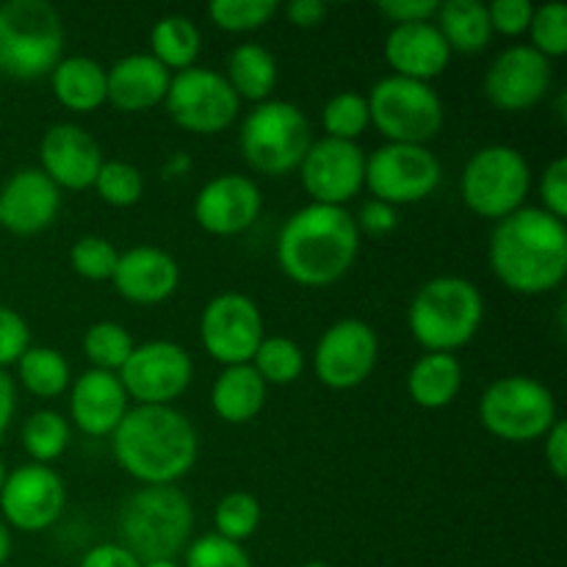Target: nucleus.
Masks as SVG:
<instances>
[{
	"instance_id": "f257e3e1",
	"label": "nucleus",
	"mask_w": 567,
	"mask_h": 567,
	"mask_svg": "<svg viewBox=\"0 0 567 567\" xmlns=\"http://www.w3.org/2000/svg\"><path fill=\"white\" fill-rule=\"evenodd\" d=\"M487 260L504 288L520 297L557 291L567 277V225L548 210L524 205L496 221Z\"/></svg>"
},
{
	"instance_id": "f03ea898",
	"label": "nucleus",
	"mask_w": 567,
	"mask_h": 567,
	"mask_svg": "<svg viewBox=\"0 0 567 567\" xmlns=\"http://www.w3.org/2000/svg\"><path fill=\"white\" fill-rule=\"evenodd\" d=\"M116 465L142 485H175L194 468L199 437L177 408L133 404L111 435Z\"/></svg>"
},
{
	"instance_id": "7ed1b4c3",
	"label": "nucleus",
	"mask_w": 567,
	"mask_h": 567,
	"mask_svg": "<svg viewBox=\"0 0 567 567\" xmlns=\"http://www.w3.org/2000/svg\"><path fill=\"white\" fill-rule=\"evenodd\" d=\"M360 252L354 216L336 205H305L293 210L277 236V264L302 288H327L341 280Z\"/></svg>"
},
{
	"instance_id": "20e7f679",
	"label": "nucleus",
	"mask_w": 567,
	"mask_h": 567,
	"mask_svg": "<svg viewBox=\"0 0 567 567\" xmlns=\"http://www.w3.org/2000/svg\"><path fill=\"white\" fill-rule=\"evenodd\" d=\"M194 532V507L175 485H142L116 515V535L138 563L175 559Z\"/></svg>"
},
{
	"instance_id": "39448f33",
	"label": "nucleus",
	"mask_w": 567,
	"mask_h": 567,
	"mask_svg": "<svg viewBox=\"0 0 567 567\" xmlns=\"http://www.w3.org/2000/svg\"><path fill=\"white\" fill-rule=\"evenodd\" d=\"M485 319V299L471 280L441 275L415 291L408 308V327L426 352L454 354L474 341Z\"/></svg>"
},
{
	"instance_id": "423d86ee",
	"label": "nucleus",
	"mask_w": 567,
	"mask_h": 567,
	"mask_svg": "<svg viewBox=\"0 0 567 567\" xmlns=\"http://www.w3.org/2000/svg\"><path fill=\"white\" fill-rule=\"evenodd\" d=\"M64 59V22L48 0H9L0 6V72L33 81Z\"/></svg>"
},
{
	"instance_id": "0eeeda50",
	"label": "nucleus",
	"mask_w": 567,
	"mask_h": 567,
	"mask_svg": "<svg viewBox=\"0 0 567 567\" xmlns=\"http://www.w3.org/2000/svg\"><path fill=\"white\" fill-rule=\"evenodd\" d=\"M238 144H241L244 161L255 172L266 177H280L299 169L305 153L313 144V131L297 103L266 100L244 116Z\"/></svg>"
},
{
	"instance_id": "6e6552de",
	"label": "nucleus",
	"mask_w": 567,
	"mask_h": 567,
	"mask_svg": "<svg viewBox=\"0 0 567 567\" xmlns=\"http://www.w3.org/2000/svg\"><path fill=\"white\" fill-rule=\"evenodd\" d=\"M532 192V169L524 153L509 144H487L476 150L460 175V194L468 210L491 221H502L526 205Z\"/></svg>"
},
{
	"instance_id": "1a4fd4ad",
	"label": "nucleus",
	"mask_w": 567,
	"mask_h": 567,
	"mask_svg": "<svg viewBox=\"0 0 567 567\" xmlns=\"http://www.w3.org/2000/svg\"><path fill=\"white\" fill-rule=\"evenodd\" d=\"M480 421L507 443L543 441L559 421L557 399L535 377L507 374L491 382L480 399Z\"/></svg>"
},
{
	"instance_id": "9d476101",
	"label": "nucleus",
	"mask_w": 567,
	"mask_h": 567,
	"mask_svg": "<svg viewBox=\"0 0 567 567\" xmlns=\"http://www.w3.org/2000/svg\"><path fill=\"white\" fill-rule=\"evenodd\" d=\"M369 120L391 144H430L443 127V100L430 83L385 75L371 86Z\"/></svg>"
},
{
	"instance_id": "9b49d317",
	"label": "nucleus",
	"mask_w": 567,
	"mask_h": 567,
	"mask_svg": "<svg viewBox=\"0 0 567 567\" xmlns=\"http://www.w3.org/2000/svg\"><path fill=\"white\" fill-rule=\"evenodd\" d=\"M166 114L177 127L197 136H214L227 131L241 114V100L227 78L208 66H188L175 72L166 89Z\"/></svg>"
},
{
	"instance_id": "f8f14e48",
	"label": "nucleus",
	"mask_w": 567,
	"mask_h": 567,
	"mask_svg": "<svg viewBox=\"0 0 567 567\" xmlns=\"http://www.w3.org/2000/svg\"><path fill=\"white\" fill-rule=\"evenodd\" d=\"M443 181V166L437 155L424 144L385 142L365 155V186L371 199L393 205H413L435 194Z\"/></svg>"
},
{
	"instance_id": "ddd939ff",
	"label": "nucleus",
	"mask_w": 567,
	"mask_h": 567,
	"mask_svg": "<svg viewBox=\"0 0 567 567\" xmlns=\"http://www.w3.org/2000/svg\"><path fill=\"white\" fill-rule=\"evenodd\" d=\"M264 338V313L247 293H216L199 316V341L205 354L221 363V369L252 363Z\"/></svg>"
},
{
	"instance_id": "4468645a",
	"label": "nucleus",
	"mask_w": 567,
	"mask_h": 567,
	"mask_svg": "<svg viewBox=\"0 0 567 567\" xmlns=\"http://www.w3.org/2000/svg\"><path fill=\"white\" fill-rule=\"evenodd\" d=\"M116 377L131 402L169 408L192 385L194 363L181 343L158 338V341L136 343Z\"/></svg>"
},
{
	"instance_id": "2eb2a0df",
	"label": "nucleus",
	"mask_w": 567,
	"mask_h": 567,
	"mask_svg": "<svg viewBox=\"0 0 567 567\" xmlns=\"http://www.w3.org/2000/svg\"><path fill=\"white\" fill-rule=\"evenodd\" d=\"M380 360V336L363 319H341L327 327L313 349L316 380L330 391L363 385Z\"/></svg>"
},
{
	"instance_id": "dca6fc26",
	"label": "nucleus",
	"mask_w": 567,
	"mask_h": 567,
	"mask_svg": "<svg viewBox=\"0 0 567 567\" xmlns=\"http://www.w3.org/2000/svg\"><path fill=\"white\" fill-rule=\"evenodd\" d=\"M66 487L59 471L28 463L9 471L0 491V518L9 529L37 535L50 529L64 515Z\"/></svg>"
},
{
	"instance_id": "f3484780",
	"label": "nucleus",
	"mask_w": 567,
	"mask_h": 567,
	"mask_svg": "<svg viewBox=\"0 0 567 567\" xmlns=\"http://www.w3.org/2000/svg\"><path fill=\"white\" fill-rule=\"evenodd\" d=\"M302 186L316 205L347 208L365 186V153L358 142L319 138L299 164Z\"/></svg>"
},
{
	"instance_id": "a211bd4d",
	"label": "nucleus",
	"mask_w": 567,
	"mask_h": 567,
	"mask_svg": "<svg viewBox=\"0 0 567 567\" xmlns=\"http://www.w3.org/2000/svg\"><path fill=\"white\" fill-rule=\"evenodd\" d=\"M551 61L532 44H509L485 72V97L507 114H520L540 103L551 89Z\"/></svg>"
},
{
	"instance_id": "6ab92c4d",
	"label": "nucleus",
	"mask_w": 567,
	"mask_h": 567,
	"mask_svg": "<svg viewBox=\"0 0 567 567\" xmlns=\"http://www.w3.org/2000/svg\"><path fill=\"white\" fill-rule=\"evenodd\" d=\"M264 210V192L258 183L247 175L214 177L205 183L194 197V219L210 236H238L247 233L258 221Z\"/></svg>"
},
{
	"instance_id": "aec40b11",
	"label": "nucleus",
	"mask_w": 567,
	"mask_h": 567,
	"mask_svg": "<svg viewBox=\"0 0 567 567\" xmlns=\"http://www.w3.org/2000/svg\"><path fill=\"white\" fill-rule=\"evenodd\" d=\"M103 161L97 138L75 122L50 125L39 142V169L55 186L70 188V192L92 188Z\"/></svg>"
},
{
	"instance_id": "412c9836",
	"label": "nucleus",
	"mask_w": 567,
	"mask_h": 567,
	"mask_svg": "<svg viewBox=\"0 0 567 567\" xmlns=\"http://www.w3.org/2000/svg\"><path fill=\"white\" fill-rule=\"evenodd\" d=\"M61 210V188L39 166L9 175L0 188V225L14 236H37L48 230Z\"/></svg>"
},
{
	"instance_id": "4be33fe9",
	"label": "nucleus",
	"mask_w": 567,
	"mask_h": 567,
	"mask_svg": "<svg viewBox=\"0 0 567 567\" xmlns=\"http://www.w3.org/2000/svg\"><path fill=\"white\" fill-rule=\"evenodd\" d=\"M111 282L127 302L161 305L181 286V266L166 249L142 244L120 252Z\"/></svg>"
},
{
	"instance_id": "5701e85b",
	"label": "nucleus",
	"mask_w": 567,
	"mask_h": 567,
	"mask_svg": "<svg viewBox=\"0 0 567 567\" xmlns=\"http://www.w3.org/2000/svg\"><path fill=\"white\" fill-rule=\"evenodd\" d=\"M131 410L120 377L89 369L70 385V421L89 437H111Z\"/></svg>"
},
{
	"instance_id": "b1692460",
	"label": "nucleus",
	"mask_w": 567,
	"mask_h": 567,
	"mask_svg": "<svg viewBox=\"0 0 567 567\" xmlns=\"http://www.w3.org/2000/svg\"><path fill=\"white\" fill-rule=\"evenodd\" d=\"M391 75L410 78V81L430 83L432 78L443 75L452 61L446 39L441 37L435 22H408L393 25L382 44Z\"/></svg>"
},
{
	"instance_id": "393cba45",
	"label": "nucleus",
	"mask_w": 567,
	"mask_h": 567,
	"mask_svg": "<svg viewBox=\"0 0 567 567\" xmlns=\"http://www.w3.org/2000/svg\"><path fill=\"white\" fill-rule=\"evenodd\" d=\"M169 81L172 72L161 66L150 53L122 55L105 70L109 103L125 114H138V111L164 103Z\"/></svg>"
},
{
	"instance_id": "a878e982",
	"label": "nucleus",
	"mask_w": 567,
	"mask_h": 567,
	"mask_svg": "<svg viewBox=\"0 0 567 567\" xmlns=\"http://www.w3.org/2000/svg\"><path fill=\"white\" fill-rule=\"evenodd\" d=\"M269 399V385L249 363L225 365L210 388V408L225 424H249Z\"/></svg>"
},
{
	"instance_id": "bb28decb",
	"label": "nucleus",
	"mask_w": 567,
	"mask_h": 567,
	"mask_svg": "<svg viewBox=\"0 0 567 567\" xmlns=\"http://www.w3.org/2000/svg\"><path fill=\"white\" fill-rule=\"evenodd\" d=\"M50 86L55 100L78 114H92L109 103L105 66L89 55H64L50 72Z\"/></svg>"
},
{
	"instance_id": "cd10ccee",
	"label": "nucleus",
	"mask_w": 567,
	"mask_h": 567,
	"mask_svg": "<svg viewBox=\"0 0 567 567\" xmlns=\"http://www.w3.org/2000/svg\"><path fill=\"white\" fill-rule=\"evenodd\" d=\"M463 388V363L457 354L426 352L408 371V393L419 408L443 410Z\"/></svg>"
},
{
	"instance_id": "c85d7f7f",
	"label": "nucleus",
	"mask_w": 567,
	"mask_h": 567,
	"mask_svg": "<svg viewBox=\"0 0 567 567\" xmlns=\"http://www.w3.org/2000/svg\"><path fill=\"white\" fill-rule=\"evenodd\" d=\"M446 39L452 53L474 55L491 44L493 28L487 17V6L480 0H446L437 3V14L432 20Z\"/></svg>"
},
{
	"instance_id": "c756f323",
	"label": "nucleus",
	"mask_w": 567,
	"mask_h": 567,
	"mask_svg": "<svg viewBox=\"0 0 567 567\" xmlns=\"http://www.w3.org/2000/svg\"><path fill=\"white\" fill-rule=\"evenodd\" d=\"M277 59L269 48L258 42H244L230 50L227 55L225 78L238 94V100H252L255 105L271 100V92L277 86Z\"/></svg>"
},
{
	"instance_id": "7c9ffc66",
	"label": "nucleus",
	"mask_w": 567,
	"mask_h": 567,
	"mask_svg": "<svg viewBox=\"0 0 567 567\" xmlns=\"http://www.w3.org/2000/svg\"><path fill=\"white\" fill-rule=\"evenodd\" d=\"M199 50H203V33L188 17L166 14L150 28V55L172 75L197 66Z\"/></svg>"
},
{
	"instance_id": "2f4dec72",
	"label": "nucleus",
	"mask_w": 567,
	"mask_h": 567,
	"mask_svg": "<svg viewBox=\"0 0 567 567\" xmlns=\"http://www.w3.org/2000/svg\"><path fill=\"white\" fill-rule=\"evenodd\" d=\"M17 380L37 399H55L72 385V365L61 349L31 343L17 360Z\"/></svg>"
},
{
	"instance_id": "473e14b6",
	"label": "nucleus",
	"mask_w": 567,
	"mask_h": 567,
	"mask_svg": "<svg viewBox=\"0 0 567 567\" xmlns=\"http://www.w3.org/2000/svg\"><path fill=\"white\" fill-rule=\"evenodd\" d=\"M72 441V426L55 410H37V413L28 415L22 421L20 430V443L25 449V454L31 457V463L50 465L53 460H59L66 452Z\"/></svg>"
},
{
	"instance_id": "72a5a7b5",
	"label": "nucleus",
	"mask_w": 567,
	"mask_h": 567,
	"mask_svg": "<svg viewBox=\"0 0 567 567\" xmlns=\"http://www.w3.org/2000/svg\"><path fill=\"white\" fill-rule=\"evenodd\" d=\"M255 371L266 385H291L305 371V352L293 338L266 336L252 358Z\"/></svg>"
},
{
	"instance_id": "f704fd0d",
	"label": "nucleus",
	"mask_w": 567,
	"mask_h": 567,
	"mask_svg": "<svg viewBox=\"0 0 567 567\" xmlns=\"http://www.w3.org/2000/svg\"><path fill=\"white\" fill-rule=\"evenodd\" d=\"M83 354L92 363V369L100 371H116L125 365V360L131 358L133 347V336L127 332V327H122L120 321H94L86 332H83Z\"/></svg>"
},
{
	"instance_id": "c9c22d12",
	"label": "nucleus",
	"mask_w": 567,
	"mask_h": 567,
	"mask_svg": "<svg viewBox=\"0 0 567 567\" xmlns=\"http://www.w3.org/2000/svg\"><path fill=\"white\" fill-rule=\"evenodd\" d=\"M260 518H264L260 502L247 491L227 493V496L219 498V504L214 509L216 535L238 543V546H244L258 532Z\"/></svg>"
},
{
	"instance_id": "e433bc0d",
	"label": "nucleus",
	"mask_w": 567,
	"mask_h": 567,
	"mask_svg": "<svg viewBox=\"0 0 567 567\" xmlns=\"http://www.w3.org/2000/svg\"><path fill=\"white\" fill-rule=\"evenodd\" d=\"M321 125L330 138L338 142H358L371 125L369 103L360 92H338L321 109Z\"/></svg>"
},
{
	"instance_id": "4c0bfd02",
	"label": "nucleus",
	"mask_w": 567,
	"mask_h": 567,
	"mask_svg": "<svg viewBox=\"0 0 567 567\" xmlns=\"http://www.w3.org/2000/svg\"><path fill=\"white\" fill-rule=\"evenodd\" d=\"M92 188L111 208H133L144 197V175L127 161H103Z\"/></svg>"
},
{
	"instance_id": "58836bf2",
	"label": "nucleus",
	"mask_w": 567,
	"mask_h": 567,
	"mask_svg": "<svg viewBox=\"0 0 567 567\" xmlns=\"http://www.w3.org/2000/svg\"><path fill=\"white\" fill-rule=\"evenodd\" d=\"M280 11L275 0H214L208 6V17L216 28L227 33L258 31Z\"/></svg>"
},
{
	"instance_id": "ea45409f",
	"label": "nucleus",
	"mask_w": 567,
	"mask_h": 567,
	"mask_svg": "<svg viewBox=\"0 0 567 567\" xmlns=\"http://www.w3.org/2000/svg\"><path fill=\"white\" fill-rule=\"evenodd\" d=\"M526 33L532 39V48L546 55L548 61L563 59L567 53V6L559 0L535 6Z\"/></svg>"
},
{
	"instance_id": "a19ab883",
	"label": "nucleus",
	"mask_w": 567,
	"mask_h": 567,
	"mask_svg": "<svg viewBox=\"0 0 567 567\" xmlns=\"http://www.w3.org/2000/svg\"><path fill=\"white\" fill-rule=\"evenodd\" d=\"M116 260H120V249L103 236H83L70 247V266L83 280H111Z\"/></svg>"
},
{
	"instance_id": "79ce46f5",
	"label": "nucleus",
	"mask_w": 567,
	"mask_h": 567,
	"mask_svg": "<svg viewBox=\"0 0 567 567\" xmlns=\"http://www.w3.org/2000/svg\"><path fill=\"white\" fill-rule=\"evenodd\" d=\"M183 567H252V559L244 546L210 532L188 543L183 551Z\"/></svg>"
},
{
	"instance_id": "37998d69",
	"label": "nucleus",
	"mask_w": 567,
	"mask_h": 567,
	"mask_svg": "<svg viewBox=\"0 0 567 567\" xmlns=\"http://www.w3.org/2000/svg\"><path fill=\"white\" fill-rule=\"evenodd\" d=\"M31 347V327L22 319L20 310L0 305V371L17 365V360Z\"/></svg>"
},
{
	"instance_id": "c03bdc74",
	"label": "nucleus",
	"mask_w": 567,
	"mask_h": 567,
	"mask_svg": "<svg viewBox=\"0 0 567 567\" xmlns=\"http://www.w3.org/2000/svg\"><path fill=\"white\" fill-rule=\"evenodd\" d=\"M532 14H535V3L529 0H493L487 6L493 33H502V37H520L529 31Z\"/></svg>"
},
{
	"instance_id": "a18cd8bd",
	"label": "nucleus",
	"mask_w": 567,
	"mask_h": 567,
	"mask_svg": "<svg viewBox=\"0 0 567 567\" xmlns=\"http://www.w3.org/2000/svg\"><path fill=\"white\" fill-rule=\"evenodd\" d=\"M540 199L543 210L557 219H567V158L557 155L540 175Z\"/></svg>"
},
{
	"instance_id": "49530a36",
	"label": "nucleus",
	"mask_w": 567,
	"mask_h": 567,
	"mask_svg": "<svg viewBox=\"0 0 567 567\" xmlns=\"http://www.w3.org/2000/svg\"><path fill=\"white\" fill-rule=\"evenodd\" d=\"M380 14L388 17L393 25H408V22H432L437 14V0H382Z\"/></svg>"
},
{
	"instance_id": "de8ad7c7",
	"label": "nucleus",
	"mask_w": 567,
	"mask_h": 567,
	"mask_svg": "<svg viewBox=\"0 0 567 567\" xmlns=\"http://www.w3.org/2000/svg\"><path fill=\"white\" fill-rule=\"evenodd\" d=\"M354 225H358L360 236H363V233H369V236H385V233L396 230L399 210L393 208V205L380 203V199H369V203H363V208H360Z\"/></svg>"
},
{
	"instance_id": "09e8293b",
	"label": "nucleus",
	"mask_w": 567,
	"mask_h": 567,
	"mask_svg": "<svg viewBox=\"0 0 567 567\" xmlns=\"http://www.w3.org/2000/svg\"><path fill=\"white\" fill-rule=\"evenodd\" d=\"M78 567H142V563L120 543H97L83 554Z\"/></svg>"
},
{
	"instance_id": "8fccbe9b",
	"label": "nucleus",
	"mask_w": 567,
	"mask_h": 567,
	"mask_svg": "<svg viewBox=\"0 0 567 567\" xmlns=\"http://www.w3.org/2000/svg\"><path fill=\"white\" fill-rule=\"evenodd\" d=\"M543 454H546L548 471L563 482L567 476V424L563 419L543 437Z\"/></svg>"
},
{
	"instance_id": "3c124183",
	"label": "nucleus",
	"mask_w": 567,
	"mask_h": 567,
	"mask_svg": "<svg viewBox=\"0 0 567 567\" xmlns=\"http://www.w3.org/2000/svg\"><path fill=\"white\" fill-rule=\"evenodd\" d=\"M286 17L297 28H316L327 17V6L321 0H291L286 6Z\"/></svg>"
},
{
	"instance_id": "603ef678",
	"label": "nucleus",
	"mask_w": 567,
	"mask_h": 567,
	"mask_svg": "<svg viewBox=\"0 0 567 567\" xmlns=\"http://www.w3.org/2000/svg\"><path fill=\"white\" fill-rule=\"evenodd\" d=\"M14 410H17V388L14 380H11L6 371H0V441L9 432L11 421H14Z\"/></svg>"
},
{
	"instance_id": "864d4df0",
	"label": "nucleus",
	"mask_w": 567,
	"mask_h": 567,
	"mask_svg": "<svg viewBox=\"0 0 567 567\" xmlns=\"http://www.w3.org/2000/svg\"><path fill=\"white\" fill-rule=\"evenodd\" d=\"M11 557V529L3 524V518H0V567L9 563Z\"/></svg>"
},
{
	"instance_id": "5fc2aeb1",
	"label": "nucleus",
	"mask_w": 567,
	"mask_h": 567,
	"mask_svg": "<svg viewBox=\"0 0 567 567\" xmlns=\"http://www.w3.org/2000/svg\"><path fill=\"white\" fill-rule=\"evenodd\" d=\"M166 169H169V175H177V172H186L188 169V161L183 158V153H177L175 158H172V164L166 166Z\"/></svg>"
},
{
	"instance_id": "6e6d98bb",
	"label": "nucleus",
	"mask_w": 567,
	"mask_h": 567,
	"mask_svg": "<svg viewBox=\"0 0 567 567\" xmlns=\"http://www.w3.org/2000/svg\"><path fill=\"white\" fill-rule=\"evenodd\" d=\"M142 567H183L177 559H150V563H142Z\"/></svg>"
},
{
	"instance_id": "4d7b16f0",
	"label": "nucleus",
	"mask_w": 567,
	"mask_h": 567,
	"mask_svg": "<svg viewBox=\"0 0 567 567\" xmlns=\"http://www.w3.org/2000/svg\"><path fill=\"white\" fill-rule=\"evenodd\" d=\"M6 476H9V468H6V460H3V454H0V491H3Z\"/></svg>"
},
{
	"instance_id": "13d9d810",
	"label": "nucleus",
	"mask_w": 567,
	"mask_h": 567,
	"mask_svg": "<svg viewBox=\"0 0 567 567\" xmlns=\"http://www.w3.org/2000/svg\"><path fill=\"white\" fill-rule=\"evenodd\" d=\"M302 567H332V565H327V563H308V565H302Z\"/></svg>"
},
{
	"instance_id": "bf43d9fd",
	"label": "nucleus",
	"mask_w": 567,
	"mask_h": 567,
	"mask_svg": "<svg viewBox=\"0 0 567 567\" xmlns=\"http://www.w3.org/2000/svg\"><path fill=\"white\" fill-rule=\"evenodd\" d=\"M0 230H3V225H0Z\"/></svg>"
}]
</instances>
